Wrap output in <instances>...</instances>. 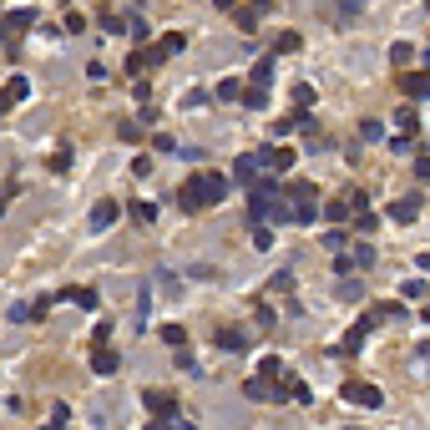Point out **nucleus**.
<instances>
[{
  "label": "nucleus",
  "mask_w": 430,
  "mask_h": 430,
  "mask_svg": "<svg viewBox=\"0 0 430 430\" xmlns=\"http://www.w3.org/2000/svg\"><path fill=\"white\" fill-rule=\"evenodd\" d=\"M228 192H233V188H228L223 173H192V177L177 188V203L188 207V213H198V207H218Z\"/></svg>",
  "instance_id": "f257e3e1"
},
{
  "label": "nucleus",
  "mask_w": 430,
  "mask_h": 430,
  "mask_svg": "<svg viewBox=\"0 0 430 430\" xmlns=\"http://www.w3.org/2000/svg\"><path fill=\"white\" fill-rule=\"evenodd\" d=\"M283 198H289V218L294 223H314L319 218V188L314 182H283Z\"/></svg>",
  "instance_id": "f03ea898"
},
{
  "label": "nucleus",
  "mask_w": 430,
  "mask_h": 430,
  "mask_svg": "<svg viewBox=\"0 0 430 430\" xmlns=\"http://www.w3.org/2000/svg\"><path fill=\"white\" fill-rule=\"evenodd\" d=\"M258 177H264V152H243V157L233 162V182H238V188L249 192Z\"/></svg>",
  "instance_id": "7ed1b4c3"
},
{
  "label": "nucleus",
  "mask_w": 430,
  "mask_h": 430,
  "mask_svg": "<svg viewBox=\"0 0 430 430\" xmlns=\"http://www.w3.org/2000/svg\"><path fill=\"white\" fill-rule=\"evenodd\" d=\"M340 395L349 400V405H364V410H380V405H385V395H380L375 385H364V380H349Z\"/></svg>",
  "instance_id": "20e7f679"
},
{
  "label": "nucleus",
  "mask_w": 430,
  "mask_h": 430,
  "mask_svg": "<svg viewBox=\"0 0 430 430\" xmlns=\"http://www.w3.org/2000/svg\"><path fill=\"white\" fill-rule=\"evenodd\" d=\"M162 61H167L162 46H137L132 56H127V71H132V76H147L152 66H162Z\"/></svg>",
  "instance_id": "39448f33"
},
{
  "label": "nucleus",
  "mask_w": 430,
  "mask_h": 430,
  "mask_svg": "<svg viewBox=\"0 0 430 430\" xmlns=\"http://www.w3.org/2000/svg\"><path fill=\"white\" fill-rule=\"evenodd\" d=\"M390 218H395V223H415V218H420V192L395 198V203H390Z\"/></svg>",
  "instance_id": "423d86ee"
},
{
  "label": "nucleus",
  "mask_w": 430,
  "mask_h": 430,
  "mask_svg": "<svg viewBox=\"0 0 430 430\" xmlns=\"http://www.w3.org/2000/svg\"><path fill=\"white\" fill-rule=\"evenodd\" d=\"M116 213H122V207H116V198H101L97 207H91V233H107V228L116 223Z\"/></svg>",
  "instance_id": "0eeeda50"
},
{
  "label": "nucleus",
  "mask_w": 430,
  "mask_h": 430,
  "mask_svg": "<svg viewBox=\"0 0 430 430\" xmlns=\"http://www.w3.org/2000/svg\"><path fill=\"white\" fill-rule=\"evenodd\" d=\"M142 400H147V410L157 415V420H167V415H177V400L167 395V390H147V395H142Z\"/></svg>",
  "instance_id": "6e6552de"
},
{
  "label": "nucleus",
  "mask_w": 430,
  "mask_h": 430,
  "mask_svg": "<svg viewBox=\"0 0 430 430\" xmlns=\"http://www.w3.org/2000/svg\"><path fill=\"white\" fill-rule=\"evenodd\" d=\"M400 91L405 97H430V71H400Z\"/></svg>",
  "instance_id": "1a4fd4ad"
},
{
  "label": "nucleus",
  "mask_w": 430,
  "mask_h": 430,
  "mask_svg": "<svg viewBox=\"0 0 430 430\" xmlns=\"http://www.w3.org/2000/svg\"><path fill=\"white\" fill-rule=\"evenodd\" d=\"M264 167L268 173H289L294 167V147H264Z\"/></svg>",
  "instance_id": "9d476101"
},
{
  "label": "nucleus",
  "mask_w": 430,
  "mask_h": 430,
  "mask_svg": "<svg viewBox=\"0 0 430 430\" xmlns=\"http://www.w3.org/2000/svg\"><path fill=\"white\" fill-rule=\"evenodd\" d=\"M218 344H223L228 355H249V334L243 329H218Z\"/></svg>",
  "instance_id": "9b49d317"
},
{
  "label": "nucleus",
  "mask_w": 430,
  "mask_h": 430,
  "mask_svg": "<svg viewBox=\"0 0 430 430\" xmlns=\"http://www.w3.org/2000/svg\"><path fill=\"white\" fill-rule=\"evenodd\" d=\"M243 395H249V400H283V390H273L268 380H258V375H253V380L243 385Z\"/></svg>",
  "instance_id": "f8f14e48"
},
{
  "label": "nucleus",
  "mask_w": 430,
  "mask_h": 430,
  "mask_svg": "<svg viewBox=\"0 0 430 430\" xmlns=\"http://www.w3.org/2000/svg\"><path fill=\"white\" fill-rule=\"evenodd\" d=\"M283 400H299V405H309L314 395H309V385L299 380V375H283Z\"/></svg>",
  "instance_id": "ddd939ff"
},
{
  "label": "nucleus",
  "mask_w": 430,
  "mask_h": 430,
  "mask_svg": "<svg viewBox=\"0 0 430 430\" xmlns=\"http://www.w3.org/2000/svg\"><path fill=\"white\" fill-rule=\"evenodd\" d=\"M91 370H97V375H116V349L97 344V355H91Z\"/></svg>",
  "instance_id": "4468645a"
},
{
  "label": "nucleus",
  "mask_w": 430,
  "mask_h": 430,
  "mask_svg": "<svg viewBox=\"0 0 430 430\" xmlns=\"http://www.w3.org/2000/svg\"><path fill=\"white\" fill-rule=\"evenodd\" d=\"M0 97H5L10 107H16V101H25V97H31V81H25V76H10V81H5V91H0Z\"/></svg>",
  "instance_id": "2eb2a0df"
},
{
  "label": "nucleus",
  "mask_w": 430,
  "mask_h": 430,
  "mask_svg": "<svg viewBox=\"0 0 430 430\" xmlns=\"http://www.w3.org/2000/svg\"><path fill=\"white\" fill-rule=\"evenodd\" d=\"M31 21H36V10H10V16H0V31H5V36L10 31H25Z\"/></svg>",
  "instance_id": "dca6fc26"
},
{
  "label": "nucleus",
  "mask_w": 430,
  "mask_h": 430,
  "mask_svg": "<svg viewBox=\"0 0 430 430\" xmlns=\"http://www.w3.org/2000/svg\"><path fill=\"white\" fill-rule=\"evenodd\" d=\"M283 375H289V370H283V359H279V355H268L264 364H258V380H268V385H279Z\"/></svg>",
  "instance_id": "f3484780"
},
{
  "label": "nucleus",
  "mask_w": 430,
  "mask_h": 430,
  "mask_svg": "<svg viewBox=\"0 0 430 430\" xmlns=\"http://www.w3.org/2000/svg\"><path fill=\"white\" fill-rule=\"evenodd\" d=\"M364 334H370V329H364V324H355V329H349V334H344V344H340V349H334V355H359V344H364Z\"/></svg>",
  "instance_id": "a211bd4d"
},
{
  "label": "nucleus",
  "mask_w": 430,
  "mask_h": 430,
  "mask_svg": "<svg viewBox=\"0 0 430 430\" xmlns=\"http://www.w3.org/2000/svg\"><path fill=\"white\" fill-rule=\"evenodd\" d=\"M127 213H132L137 223H157V203H147V198H137L132 207H127Z\"/></svg>",
  "instance_id": "6ab92c4d"
},
{
  "label": "nucleus",
  "mask_w": 430,
  "mask_h": 430,
  "mask_svg": "<svg viewBox=\"0 0 430 430\" xmlns=\"http://www.w3.org/2000/svg\"><path fill=\"white\" fill-rule=\"evenodd\" d=\"M213 97H218V101H238V97H243V81H238V76H228V81H218Z\"/></svg>",
  "instance_id": "aec40b11"
},
{
  "label": "nucleus",
  "mask_w": 430,
  "mask_h": 430,
  "mask_svg": "<svg viewBox=\"0 0 430 430\" xmlns=\"http://www.w3.org/2000/svg\"><path fill=\"white\" fill-rule=\"evenodd\" d=\"M349 264H355V268H375V243H355Z\"/></svg>",
  "instance_id": "412c9836"
},
{
  "label": "nucleus",
  "mask_w": 430,
  "mask_h": 430,
  "mask_svg": "<svg viewBox=\"0 0 430 430\" xmlns=\"http://www.w3.org/2000/svg\"><path fill=\"white\" fill-rule=\"evenodd\" d=\"M162 344H173V349H182V344H188V329H182V324H162Z\"/></svg>",
  "instance_id": "4be33fe9"
},
{
  "label": "nucleus",
  "mask_w": 430,
  "mask_h": 430,
  "mask_svg": "<svg viewBox=\"0 0 430 430\" xmlns=\"http://www.w3.org/2000/svg\"><path fill=\"white\" fill-rule=\"evenodd\" d=\"M268 81H273V56H268V61H258L253 76H249V86H264V91H268Z\"/></svg>",
  "instance_id": "5701e85b"
},
{
  "label": "nucleus",
  "mask_w": 430,
  "mask_h": 430,
  "mask_svg": "<svg viewBox=\"0 0 430 430\" xmlns=\"http://www.w3.org/2000/svg\"><path fill=\"white\" fill-rule=\"evenodd\" d=\"M238 101L258 112V107H268V91H264V86H243V97H238Z\"/></svg>",
  "instance_id": "b1692460"
},
{
  "label": "nucleus",
  "mask_w": 430,
  "mask_h": 430,
  "mask_svg": "<svg viewBox=\"0 0 430 430\" xmlns=\"http://www.w3.org/2000/svg\"><path fill=\"white\" fill-rule=\"evenodd\" d=\"M344 243H349L344 228H329V233H324V249H329V253H344Z\"/></svg>",
  "instance_id": "393cba45"
},
{
  "label": "nucleus",
  "mask_w": 430,
  "mask_h": 430,
  "mask_svg": "<svg viewBox=\"0 0 430 430\" xmlns=\"http://www.w3.org/2000/svg\"><path fill=\"white\" fill-rule=\"evenodd\" d=\"M233 25H238V31H243V36H253V31H258V16H253V10H249V5H243V10H238V16H233Z\"/></svg>",
  "instance_id": "a878e982"
},
{
  "label": "nucleus",
  "mask_w": 430,
  "mask_h": 430,
  "mask_svg": "<svg viewBox=\"0 0 430 430\" xmlns=\"http://www.w3.org/2000/svg\"><path fill=\"white\" fill-rule=\"evenodd\" d=\"M71 304H81V309H97V289H66Z\"/></svg>",
  "instance_id": "bb28decb"
},
{
  "label": "nucleus",
  "mask_w": 430,
  "mask_h": 430,
  "mask_svg": "<svg viewBox=\"0 0 430 430\" xmlns=\"http://www.w3.org/2000/svg\"><path fill=\"white\" fill-rule=\"evenodd\" d=\"M294 101H299V116H304V107H314V86L299 81V86H294Z\"/></svg>",
  "instance_id": "cd10ccee"
},
{
  "label": "nucleus",
  "mask_w": 430,
  "mask_h": 430,
  "mask_svg": "<svg viewBox=\"0 0 430 430\" xmlns=\"http://www.w3.org/2000/svg\"><path fill=\"white\" fill-rule=\"evenodd\" d=\"M147 430H198L192 420H177V415H167V420H152Z\"/></svg>",
  "instance_id": "c85d7f7f"
},
{
  "label": "nucleus",
  "mask_w": 430,
  "mask_h": 430,
  "mask_svg": "<svg viewBox=\"0 0 430 430\" xmlns=\"http://www.w3.org/2000/svg\"><path fill=\"white\" fill-rule=\"evenodd\" d=\"M410 56H415V46H410V41H395V46H390V61H395V66H405Z\"/></svg>",
  "instance_id": "c756f323"
},
{
  "label": "nucleus",
  "mask_w": 430,
  "mask_h": 430,
  "mask_svg": "<svg viewBox=\"0 0 430 430\" xmlns=\"http://www.w3.org/2000/svg\"><path fill=\"white\" fill-rule=\"evenodd\" d=\"M207 97H213V91H203V86H192V91H188V97H182V107H192V112H198V107H207Z\"/></svg>",
  "instance_id": "7c9ffc66"
},
{
  "label": "nucleus",
  "mask_w": 430,
  "mask_h": 430,
  "mask_svg": "<svg viewBox=\"0 0 430 430\" xmlns=\"http://www.w3.org/2000/svg\"><path fill=\"white\" fill-rule=\"evenodd\" d=\"M400 132H405V137H415V132H420V116H415L410 107H405V112H400Z\"/></svg>",
  "instance_id": "2f4dec72"
},
{
  "label": "nucleus",
  "mask_w": 430,
  "mask_h": 430,
  "mask_svg": "<svg viewBox=\"0 0 430 430\" xmlns=\"http://www.w3.org/2000/svg\"><path fill=\"white\" fill-rule=\"evenodd\" d=\"M324 218H334V223H344V218H349V203H340V198H334V203H324Z\"/></svg>",
  "instance_id": "473e14b6"
},
{
  "label": "nucleus",
  "mask_w": 430,
  "mask_h": 430,
  "mask_svg": "<svg viewBox=\"0 0 430 430\" xmlns=\"http://www.w3.org/2000/svg\"><path fill=\"white\" fill-rule=\"evenodd\" d=\"M344 203H349V213H364V207H370V192H364V188H355Z\"/></svg>",
  "instance_id": "72a5a7b5"
},
{
  "label": "nucleus",
  "mask_w": 430,
  "mask_h": 430,
  "mask_svg": "<svg viewBox=\"0 0 430 430\" xmlns=\"http://www.w3.org/2000/svg\"><path fill=\"white\" fill-rule=\"evenodd\" d=\"M425 294V279H405L400 283V299H420Z\"/></svg>",
  "instance_id": "f704fd0d"
},
{
  "label": "nucleus",
  "mask_w": 430,
  "mask_h": 430,
  "mask_svg": "<svg viewBox=\"0 0 430 430\" xmlns=\"http://www.w3.org/2000/svg\"><path fill=\"white\" fill-rule=\"evenodd\" d=\"M71 167V147H61V152H51V173H66Z\"/></svg>",
  "instance_id": "c9c22d12"
},
{
  "label": "nucleus",
  "mask_w": 430,
  "mask_h": 430,
  "mask_svg": "<svg viewBox=\"0 0 430 430\" xmlns=\"http://www.w3.org/2000/svg\"><path fill=\"white\" fill-rule=\"evenodd\" d=\"M157 46H162V51H167V56H177V51H182V46H188V41H182V36H177V31H173V36H162V41H157Z\"/></svg>",
  "instance_id": "e433bc0d"
},
{
  "label": "nucleus",
  "mask_w": 430,
  "mask_h": 430,
  "mask_svg": "<svg viewBox=\"0 0 430 430\" xmlns=\"http://www.w3.org/2000/svg\"><path fill=\"white\" fill-rule=\"evenodd\" d=\"M127 31H132V41H147V21H142V16L127 21Z\"/></svg>",
  "instance_id": "4c0bfd02"
},
{
  "label": "nucleus",
  "mask_w": 430,
  "mask_h": 430,
  "mask_svg": "<svg viewBox=\"0 0 430 430\" xmlns=\"http://www.w3.org/2000/svg\"><path fill=\"white\" fill-rule=\"evenodd\" d=\"M137 132H142L137 122H116V137H122V142H137Z\"/></svg>",
  "instance_id": "58836bf2"
},
{
  "label": "nucleus",
  "mask_w": 430,
  "mask_h": 430,
  "mask_svg": "<svg viewBox=\"0 0 430 430\" xmlns=\"http://www.w3.org/2000/svg\"><path fill=\"white\" fill-rule=\"evenodd\" d=\"M279 51H299V36H294V31H283V36H279V46H273V56H279Z\"/></svg>",
  "instance_id": "ea45409f"
},
{
  "label": "nucleus",
  "mask_w": 430,
  "mask_h": 430,
  "mask_svg": "<svg viewBox=\"0 0 430 430\" xmlns=\"http://www.w3.org/2000/svg\"><path fill=\"white\" fill-rule=\"evenodd\" d=\"M152 147H157V152H177V142H173V132H157V137H152Z\"/></svg>",
  "instance_id": "a19ab883"
},
{
  "label": "nucleus",
  "mask_w": 430,
  "mask_h": 430,
  "mask_svg": "<svg viewBox=\"0 0 430 430\" xmlns=\"http://www.w3.org/2000/svg\"><path fill=\"white\" fill-rule=\"evenodd\" d=\"M355 228H359V233H375V213H370V207H364V213H355Z\"/></svg>",
  "instance_id": "79ce46f5"
},
{
  "label": "nucleus",
  "mask_w": 430,
  "mask_h": 430,
  "mask_svg": "<svg viewBox=\"0 0 430 430\" xmlns=\"http://www.w3.org/2000/svg\"><path fill=\"white\" fill-rule=\"evenodd\" d=\"M253 249H273V233L268 228H253Z\"/></svg>",
  "instance_id": "37998d69"
},
{
  "label": "nucleus",
  "mask_w": 430,
  "mask_h": 430,
  "mask_svg": "<svg viewBox=\"0 0 430 430\" xmlns=\"http://www.w3.org/2000/svg\"><path fill=\"white\" fill-rule=\"evenodd\" d=\"M359 5H364V0H340V21H349V16H359Z\"/></svg>",
  "instance_id": "c03bdc74"
},
{
  "label": "nucleus",
  "mask_w": 430,
  "mask_h": 430,
  "mask_svg": "<svg viewBox=\"0 0 430 430\" xmlns=\"http://www.w3.org/2000/svg\"><path fill=\"white\" fill-rule=\"evenodd\" d=\"M147 173H152V157H147V152H142V157L132 162V177H147Z\"/></svg>",
  "instance_id": "a18cd8bd"
},
{
  "label": "nucleus",
  "mask_w": 430,
  "mask_h": 430,
  "mask_svg": "<svg viewBox=\"0 0 430 430\" xmlns=\"http://www.w3.org/2000/svg\"><path fill=\"white\" fill-rule=\"evenodd\" d=\"M359 294H364V289H359L355 279H344V283H340V299H359Z\"/></svg>",
  "instance_id": "49530a36"
},
{
  "label": "nucleus",
  "mask_w": 430,
  "mask_h": 430,
  "mask_svg": "<svg viewBox=\"0 0 430 430\" xmlns=\"http://www.w3.org/2000/svg\"><path fill=\"white\" fill-rule=\"evenodd\" d=\"M415 177H420V182H430V157H420V162H415Z\"/></svg>",
  "instance_id": "de8ad7c7"
},
{
  "label": "nucleus",
  "mask_w": 430,
  "mask_h": 430,
  "mask_svg": "<svg viewBox=\"0 0 430 430\" xmlns=\"http://www.w3.org/2000/svg\"><path fill=\"white\" fill-rule=\"evenodd\" d=\"M273 5V0H249V10H253V16H258V10H268Z\"/></svg>",
  "instance_id": "09e8293b"
},
{
  "label": "nucleus",
  "mask_w": 430,
  "mask_h": 430,
  "mask_svg": "<svg viewBox=\"0 0 430 430\" xmlns=\"http://www.w3.org/2000/svg\"><path fill=\"white\" fill-rule=\"evenodd\" d=\"M213 5H218V10H238V0H213Z\"/></svg>",
  "instance_id": "8fccbe9b"
},
{
  "label": "nucleus",
  "mask_w": 430,
  "mask_h": 430,
  "mask_svg": "<svg viewBox=\"0 0 430 430\" xmlns=\"http://www.w3.org/2000/svg\"><path fill=\"white\" fill-rule=\"evenodd\" d=\"M420 268H425V273H430V253H420Z\"/></svg>",
  "instance_id": "3c124183"
},
{
  "label": "nucleus",
  "mask_w": 430,
  "mask_h": 430,
  "mask_svg": "<svg viewBox=\"0 0 430 430\" xmlns=\"http://www.w3.org/2000/svg\"><path fill=\"white\" fill-rule=\"evenodd\" d=\"M41 430H66V425H56V420H51V425H41Z\"/></svg>",
  "instance_id": "603ef678"
},
{
  "label": "nucleus",
  "mask_w": 430,
  "mask_h": 430,
  "mask_svg": "<svg viewBox=\"0 0 430 430\" xmlns=\"http://www.w3.org/2000/svg\"><path fill=\"white\" fill-rule=\"evenodd\" d=\"M420 319H425V324H430V309H420Z\"/></svg>",
  "instance_id": "864d4df0"
}]
</instances>
